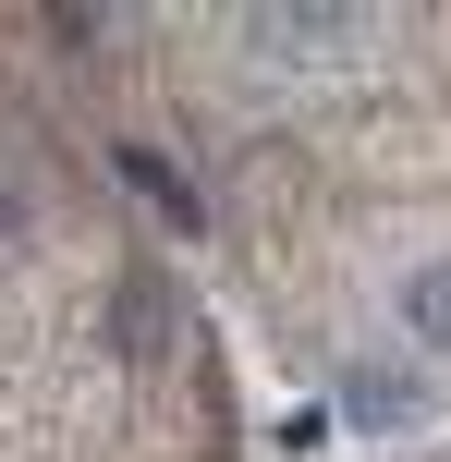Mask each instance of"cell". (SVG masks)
<instances>
[{
	"mask_svg": "<svg viewBox=\"0 0 451 462\" xmlns=\"http://www.w3.org/2000/svg\"><path fill=\"white\" fill-rule=\"evenodd\" d=\"M390 317H403L415 353H439V365H451V255H415V268L390 280Z\"/></svg>",
	"mask_w": 451,
	"mask_h": 462,
	"instance_id": "obj_1",
	"label": "cell"
},
{
	"mask_svg": "<svg viewBox=\"0 0 451 462\" xmlns=\"http://www.w3.org/2000/svg\"><path fill=\"white\" fill-rule=\"evenodd\" d=\"M110 353H122V365H159V353H171V280H122V292H110Z\"/></svg>",
	"mask_w": 451,
	"mask_h": 462,
	"instance_id": "obj_2",
	"label": "cell"
},
{
	"mask_svg": "<svg viewBox=\"0 0 451 462\" xmlns=\"http://www.w3.org/2000/svg\"><path fill=\"white\" fill-rule=\"evenodd\" d=\"M122 171H135V183H146V195H159V208H171V219H195V195H183V171H171V159H159V146H122Z\"/></svg>",
	"mask_w": 451,
	"mask_h": 462,
	"instance_id": "obj_3",
	"label": "cell"
},
{
	"mask_svg": "<svg viewBox=\"0 0 451 462\" xmlns=\"http://www.w3.org/2000/svg\"><path fill=\"white\" fill-rule=\"evenodd\" d=\"M342 390H354V426H390V414H403V390H390L379 365H366V377H342Z\"/></svg>",
	"mask_w": 451,
	"mask_h": 462,
	"instance_id": "obj_4",
	"label": "cell"
},
{
	"mask_svg": "<svg viewBox=\"0 0 451 462\" xmlns=\"http://www.w3.org/2000/svg\"><path fill=\"white\" fill-rule=\"evenodd\" d=\"M0 231H24V208H0Z\"/></svg>",
	"mask_w": 451,
	"mask_h": 462,
	"instance_id": "obj_5",
	"label": "cell"
}]
</instances>
